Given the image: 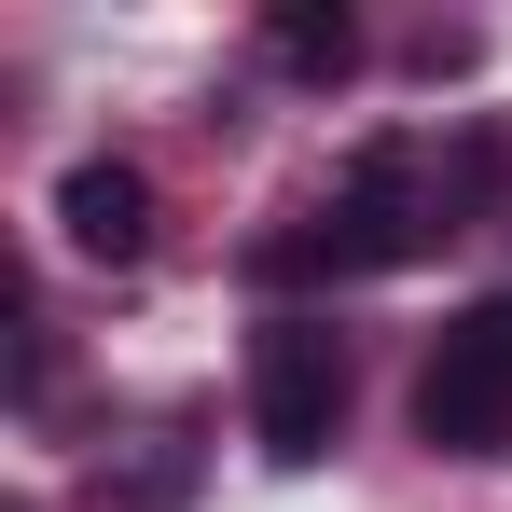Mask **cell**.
Returning a JSON list of instances; mask_svg holds the SVG:
<instances>
[{
	"label": "cell",
	"mask_w": 512,
	"mask_h": 512,
	"mask_svg": "<svg viewBox=\"0 0 512 512\" xmlns=\"http://www.w3.org/2000/svg\"><path fill=\"white\" fill-rule=\"evenodd\" d=\"M485 194H499V139H485V125H457V139L388 125V139L346 153L333 208H319L305 236H263L250 250V277H388V263H429L443 236H471Z\"/></svg>",
	"instance_id": "1"
},
{
	"label": "cell",
	"mask_w": 512,
	"mask_h": 512,
	"mask_svg": "<svg viewBox=\"0 0 512 512\" xmlns=\"http://www.w3.org/2000/svg\"><path fill=\"white\" fill-rule=\"evenodd\" d=\"M346 429V333L333 319H263L250 333V443L277 471H319Z\"/></svg>",
	"instance_id": "2"
},
{
	"label": "cell",
	"mask_w": 512,
	"mask_h": 512,
	"mask_svg": "<svg viewBox=\"0 0 512 512\" xmlns=\"http://www.w3.org/2000/svg\"><path fill=\"white\" fill-rule=\"evenodd\" d=\"M416 443L443 457H512V291L443 319V346L416 360Z\"/></svg>",
	"instance_id": "3"
},
{
	"label": "cell",
	"mask_w": 512,
	"mask_h": 512,
	"mask_svg": "<svg viewBox=\"0 0 512 512\" xmlns=\"http://www.w3.org/2000/svg\"><path fill=\"white\" fill-rule=\"evenodd\" d=\"M56 236L84 263H139L153 250V180L125 167V153H84V167L56 180Z\"/></svg>",
	"instance_id": "4"
},
{
	"label": "cell",
	"mask_w": 512,
	"mask_h": 512,
	"mask_svg": "<svg viewBox=\"0 0 512 512\" xmlns=\"http://www.w3.org/2000/svg\"><path fill=\"white\" fill-rule=\"evenodd\" d=\"M263 70L346 84V70H360V14H346V0H277V14H263Z\"/></svg>",
	"instance_id": "5"
},
{
	"label": "cell",
	"mask_w": 512,
	"mask_h": 512,
	"mask_svg": "<svg viewBox=\"0 0 512 512\" xmlns=\"http://www.w3.org/2000/svg\"><path fill=\"white\" fill-rule=\"evenodd\" d=\"M194 499V443H153L139 471H97V512H180Z\"/></svg>",
	"instance_id": "6"
},
{
	"label": "cell",
	"mask_w": 512,
	"mask_h": 512,
	"mask_svg": "<svg viewBox=\"0 0 512 512\" xmlns=\"http://www.w3.org/2000/svg\"><path fill=\"white\" fill-rule=\"evenodd\" d=\"M14 512H42V499H14Z\"/></svg>",
	"instance_id": "7"
}]
</instances>
